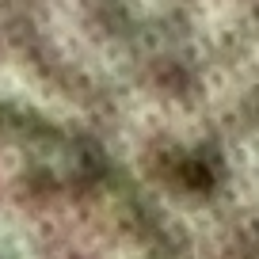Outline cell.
Listing matches in <instances>:
<instances>
[{
	"mask_svg": "<svg viewBox=\"0 0 259 259\" xmlns=\"http://www.w3.org/2000/svg\"><path fill=\"white\" fill-rule=\"evenodd\" d=\"M0 259H164V248L99 156L0 107Z\"/></svg>",
	"mask_w": 259,
	"mask_h": 259,
	"instance_id": "1",
	"label": "cell"
}]
</instances>
